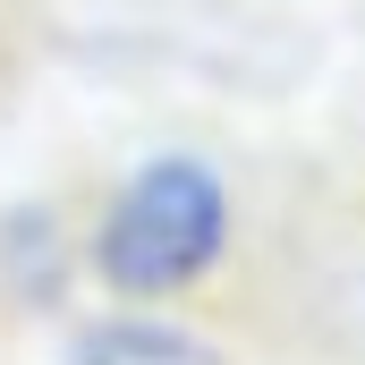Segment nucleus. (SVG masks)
Instances as JSON below:
<instances>
[{
    "mask_svg": "<svg viewBox=\"0 0 365 365\" xmlns=\"http://www.w3.org/2000/svg\"><path fill=\"white\" fill-rule=\"evenodd\" d=\"M60 365H230V357L204 331L162 323V314H102L60 349Z\"/></svg>",
    "mask_w": 365,
    "mask_h": 365,
    "instance_id": "2",
    "label": "nucleus"
},
{
    "mask_svg": "<svg viewBox=\"0 0 365 365\" xmlns=\"http://www.w3.org/2000/svg\"><path fill=\"white\" fill-rule=\"evenodd\" d=\"M230 238V187L195 153H162L110 195L93 230V272L119 297H179L221 264Z\"/></svg>",
    "mask_w": 365,
    "mask_h": 365,
    "instance_id": "1",
    "label": "nucleus"
}]
</instances>
